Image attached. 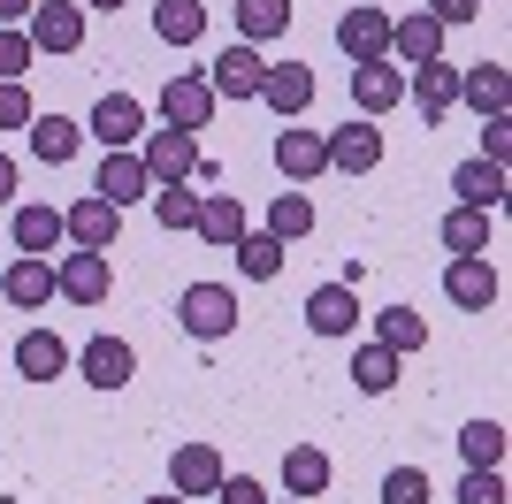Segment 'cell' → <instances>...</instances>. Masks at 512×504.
Instances as JSON below:
<instances>
[{"instance_id": "603a6c76", "label": "cell", "mask_w": 512, "mask_h": 504, "mask_svg": "<svg viewBox=\"0 0 512 504\" xmlns=\"http://www.w3.org/2000/svg\"><path fill=\"white\" fill-rule=\"evenodd\" d=\"M444 245H451V260H482V252L497 245V222L482 207H451L444 214Z\"/></svg>"}, {"instance_id": "5bb4252c", "label": "cell", "mask_w": 512, "mask_h": 504, "mask_svg": "<svg viewBox=\"0 0 512 504\" xmlns=\"http://www.w3.org/2000/svg\"><path fill=\"white\" fill-rule=\"evenodd\" d=\"M375 161H383V130L367 123V115H352L344 130H329V168H337V176H367Z\"/></svg>"}, {"instance_id": "52a82bcc", "label": "cell", "mask_w": 512, "mask_h": 504, "mask_svg": "<svg viewBox=\"0 0 512 504\" xmlns=\"http://www.w3.org/2000/svg\"><path fill=\"white\" fill-rule=\"evenodd\" d=\"M214 84L199 77V69H184V77H169L161 84V115H169V130H207L214 123Z\"/></svg>"}, {"instance_id": "2e32d148", "label": "cell", "mask_w": 512, "mask_h": 504, "mask_svg": "<svg viewBox=\"0 0 512 504\" xmlns=\"http://www.w3.org/2000/svg\"><path fill=\"white\" fill-rule=\"evenodd\" d=\"M222 474H230V466H222V451H214V443H184V451L169 459V489H176V497H214V489H222Z\"/></svg>"}, {"instance_id": "484cf974", "label": "cell", "mask_w": 512, "mask_h": 504, "mask_svg": "<svg viewBox=\"0 0 512 504\" xmlns=\"http://www.w3.org/2000/svg\"><path fill=\"white\" fill-rule=\"evenodd\" d=\"M62 207H16V252H31V260H54V245H62Z\"/></svg>"}, {"instance_id": "7402d4cb", "label": "cell", "mask_w": 512, "mask_h": 504, "mask_svg": "<svg viewBox=\"0 0 512 504\" xmlns=\"http://www.w3.org/2000/svg\"><path fill=\"white\" fill-rule=\"evenodd\" d=\"M0 298L8 306H54V260H8V275H0Z\"/></svg>"}, {"instance_id": "7a4b0ae2", "label": "cell", "mask_w": 512, "mask_h": 504, "mask_svg": "<svg viewBox=\"0 0 512 504\" xmlns=\"http://www.w3.org/2000/svg\"><path fill=\"white\" fill-rule=\"evenodd\" d=\"M115 291V260L107 252H62L54 260V298H69V306H100V298Z\"/></svg>"}, {"instance_id": "277c9868", "label": "cell", "mask_w": 512, "mask_h": 504, "mask_svg": "<svg viewBox=\"0 0 512 504\" xmlns=\"http://www.w3.org/2000/svg\"><path fill=\"white\" fill-rule=\"evenodd\" d=\"M23 39H31V54H77L85 46V8L77 0H39L31 23H23Z\"/></svg>"}, {"instance_id": "5b68a950", "label": "cell", "mask_w": 512, "mask_h": 504, "mask_svg": "<svg viewBox=\"0 0 512 504\" xmlns=\"http://www.w3.org/2000/svg\"><path fill=\"white\" fill-rule=\"evenodd\" d=\"M260 77H268V62H260V46H245V39H230L207 69L214 100H260Z\"/></svg>"}, {"instance_id": "9a60e30c", "label": "cell", "mask_w": 512, "mask_h": 504, "mask_svg": "<svg viewBox=\"0 0 512 504\" xmlns=\"http://www.w3.org/2000/svg\"><path fill=\"white\" fill-rule=\"evenodd\" d=\"M260 100L276 107L283 123H299L306 107H314V69H306V62H268V77H260Z\"/></svg>"}, {"instance_id": "3957f363", "label": "cell", "mask_w": 512, "mask_h": 504, "mask_svg": "<svg viewBox=\"0 0 512 504\" xmlns=\"http://www.w3.org/2000/svg\"><path fill=\"white\" fill-rule=\"evenodd\" d=\"M138 161H146L153 184H192V168H199V130H146V138H138Z\"/></svg>"}, {"instance_id": "7dc6e473", "label": "cell", "mask_w": 512, "mask_h": 504, "mask_svg": "<svg viewBox=\"0 0 512 504\" xmlns=\"http://www.w3.org/2000/svg\"><path fill=\"white\" fill-rule=\"evenodd\" d=\"M77 8H107V16H115V8H123V0H77Z\"/></svg>"}, {"instance_id": "74e56055", "label": "cell", "mask_w": 512, "mask_h": 504, "mask_svg": "<svg viewBox=\"0 0 512 504\" xmlns=\"http://www.w3.org/2000/svg\"><path fill=\"white\" fill-rule=\"evenodd\" d=\"M436 489H428V474L421 466H390L383 474V504H428Z\"/></svg>"}, {"instance_id": "e575fe53", "label": "cell", "mask_w": 512, "mask_h": 504, "mask_svg": "<svg viewBox=\"0 0 512 504\" xmlns=\"http://www.w3.org/2000/svg\"><path fill=\"white\" fill-rule=\"evenodd\" d=\"M306 230H314V199H306V191H283L276 207H268V237H276V245H299Z\"/></svg>"}, {"instance_id": "83f0119b", "label": "cell", "mask_w": 512, "mask_h": 504, "mask_svg": "<svg viewBox=\"0 0 512 504\" xmlns=\"http://www.w3.org/2000/svg\"><path fill=\"white\" fill-rule=\"evenodd\" d=\"M283 489H291V497H321V489H329V451L291 443V451H283Z\"/></svg>"}, {"instance_id": "e0dca14e", "label": "cell", "mask_w": 512, "mask_h": 504, "mask_svg": "<svg viewBox=\"0 0 512 504\" xmlns=\"http://www.w3.org/2000/svg\"><path fill=\"white\" fill-rule=\"evenodd\" d=\"M77 367V352H69L54 329H23L16 336V375L23 382H54V375H69Z\"/></svg>"}, {"instance_id": "4316f807", "label": "cell", "mask_w": 512, "mask_h": 504, "mask_svg": "<svg viewBox=\"0 0 512 504\" xmlns=\"http://www.w3.org/2000/svg\"><path fill=\"white\" fill-rule=\"evenodd\" d=\"M77 146H85V130L69 123V115H31V153H39L46 168L77 161Z\"/></svg>"}, {"instance_id": "d6a6232c", "label": "cell", "mask_w": 512, "mask_h": 504, "mask_svg": "<svg viewBox=\"0 0 512 504\" xmlns=\"http://www.w3.org/2000/svg\"><path fill=\"white\" fill-rule=\"evenodd\" d=\"M153 31L169 46H199V31H207V0H161L153 8Z\"/></svg>"}, {"instance_id": "4dcf8cb0", "label": "cell", "mask_w": 512, "mask_h": 504, "mask_svg": "<svg viewBox=\"0 0 512 504\" xmlns=\"http://www.w3.org/2000/svg\"><path fill=\"white\" fill-rule=\"evenodd\" d=\"M230 252H237V275H253V283H276V275H283V252H291V245H276L268 230H245Z\"/></svg>"}, {"instance_id": "ab89813d", "label": "cell", "mask_w": 512, "mask_h": 504, "mask_svg": "<svg viewBox=\"0 0 512 504\" xmlns=\"http://www.w3.org/2000/svg\"><path fill=\"white\" fill-rule=\"evenodd\" d=\"M459 504H505V474H497V466H467Z\"/></svg>"}, {"instance_id": "8d00e7d4", "label": "cell", "mask_w": 512, "mask_h": 504, "mask_svg": "<svg viewBox=\"0 0 512 504\" xmlns=\"http://www.w3.org/2000/svg\"><path fill=\"white\" fill-rule=\"evenodd\" d=\"M153 222H161V230H192V222H199V199L184 184H153Z\"/></svg>"}, {"instance_id": "ac0fdd59", "label": "cell", "mask_w": 512, "mask_h": 504, "mask_svg": "<svg viewBox=\"0 0 512 504\" xmlns=\"http://www.w3.org/2000/svg\"><path fill=\"white\" fill-rule=\"evenodd\" d=\"M276 168L291 176V184H314L321 168H329V138H321V130L283 123V130H276Z\"/></svg>"}, {"instance_id": "f1b7e54d", "label": "cell", "mask_w": 512, "mask_h": 504, "mask_svg": "<svg viewBox=\"0 0 512 504\" xmlns=\"http://www.w3.org/2000/svg\"><path fill=\"white\" fill-rule=\"evenodd\" d=\"M451 191H459V207L497 214V199H505V168H497V161H467L459 176H451Z\"/></svg>"}, {"instance_id": "d4e9b609", "label": "cell", "mask_w": 512, "mask_h": 504, "mask_svg": "<svg viewBox=\"0 0 512 504\" xmlns=\"http://www.w3.org/2000/svg\"><path fill=\"white\" fill-rule=\"evenodd\" d=\"M459 100H467L474 115H505V100H512L505 62H474V69H459Z\"/></svg>"}, {"instance_id": "cb8c5ba5", "label": "cell", "mask_w": 512, "mask_h": 504, "mask_svg": "<svg viewBox=\"0 0 512 504\" xmlns=\"http://www.w3.org/2000/svg\"><path fill=\"white\" fill-rule=\"evenodd\" d=\"M192 230L207 237V245L230 252L237 237H245V199H237V191H214V199H199V222H192Z\"/></svg>"}, {"instance_id": "30bf717a", "label": "cell", "mask_w": 512, "mask_h": 504, "mask_svg": "<svg viewBox=\"0 0 512 504\" xmlns=\"http://www.w3.org/2000/svg\"><path fill=\"white\" fill-rule=\"evenodd\" d=\"M398 100H406V69L398 62H352V107H360L367 123L390 115Z\"/></svg>"}, {"instance_id": "7bdbcfd3", "label": "cell", "mask_w": 512, "mask_h": 504, "mask_svg": "<svg viewBox=\"0 0 512 504\" xmlns=\"http://www.w3.org/2000/svg\"><path fill=\"white\" fill-rule=\"evenodd\" d=\"M214 504H268V489H260V482H245V474H222Z\"/></svg>"}, {"instance_id": "ba28073f", "label": "cell", "mask_w": 512, "mask_h": 504, "mask_svg": "<svg viewBox=\"0 0 512 504\" xmlns=\"http://www.w3.org/2000/svg\"><path fill=\"white\" fill-rule=\"evenodd\" d=\"M62 230H69V245H85V252H115L123 207H107L100 191H92V199H77V207H62Z\"/></svg>"}, {"instance_id": "6da1fadb", "label": "cell", "mask_w": 512, "mask_h": 504, "mask_svg": "<svg viewBox=\"0 0 512 504\" xmlns=\"http://www.w3.org/2000/svg\"><path fill=\"white\" fill-rule=\"evenodd\" d=\"M176 321L199 344H222V336H237V291L230 283H192V291L176 298Z\"/></svg>"}, {"instance_id": "836d02e7", "label": "cell", "mask_w": 512, "mask_h": 504, "mask_svg": "<svg viewBox=\"0 0 512 504\" xmlns=\"http://www.w3.org/2000/svg\"><path fill=\"white\" fill-rule=\"evenodd\" d=\"M352 382H360L367 398H383V390H398V352H383V344L367 336L360 352H352Z\"/></svg>"}, {"instance_id": "60d3db41", "label": "cell", "mask_w": 512, "mask_h": 504, "mask_svg": "<svg viewBox=\"0 0 512 504\" xmlns=\"http://www.w3.org/2000/svg\"><path fill=\"white\" fill-rule=\"evenodd\" d=\"M31 115H39L31 92H23V84H0V130H31Z\"/></svg>"}, {"instance_id": "44dd1931", "label": "cell", "mask_w": 512, "mask_h": 504, "mask_svg": "<svg viewBox=\"0 0 512 504\" xmlns=\"http://www.w3.org/2000/svg\"><path fill=\"white\" fill-rule=\"evenodd\" d=\"M306 329L314 336H352L360 329V291H352V283H321V291L306 298Z\"/></svg>"}, {"instance_id": "b9f144b4", "label": "cell", "mask_w": 512, "mask_h": 504, "mask_svg": "<svg viewBox=\"0 0 512 504\" xmlns=\"http://www.w3.org/2000/svg\"><path fill=\"white\" fill-rule=\"evenodd\" d=\"M505 153H512V115H482V161L505 168Z\"/></svg>"}, {"instance_id": "d590c367", "label": "cell", "mask_w": 512, "mask_h": 504, "mask_svg": "<svg viewBox=\"0 0 512 504\" xmlns=\"http://www.w3.org/2000/svg\"><path fill=\"white\" fill-rule=\"evenodd\" d=\"M459 459L467 466H505V428H497V420H467V428H459Z\"/></svg>"}, {"instance_id": "d6986e66", "label": "cell", "mask_w": 512, "mask_h": 504, "mask_svg": "<svg viewBox=\"0 0 512 504\" xmlns=\"http://www.w3.org/2000/svg\"><path fill=\"white\" fill-rule=\"evenodd\" d=\"M390 62L398 69H421V62H444V23L428 16H406V23H390Z\"/></svg>"}, {"instance_id": "f35d334b", "label": "cell", "mask_w": 512, "mask_h": 504, "mask_svg": "<svg viewBox=\"0 0 512 504\" xmlns=\"http://www.w3.org/2000/svg\"><path fill=\"white\" fill-rule=\"evenodd\" d=\"M31 62H39V54H31V39L0 23V84H23V69H31Z\"/></svg>"}, {"instance_id": "9c48e42d", "label": "cell", "mask_w": 512, "mask_h": 504, "mask_svg": "<svg viewBox=\"0 0 512 504\" xmlns=\"http://www.w3.org/2000/svg\"><path fill=\"white\" fill-rule=\"evenodd\" d=\"M92 191H100L107 207H138V199H153V176H146V161H138V146L107 153L100 176H92Z\"/></svg>"}, {"instance_id": "1f68e13d", "label": "cell", "mask_w": 512, "mask_h": 504, "mask_svg": "<svg viewBox=\"0 0 512 504\" xmlns=\"http://www.w3.org/2000/svg\"><path fill=\"white\" fill-rule=\"evenodd\" d=\"M375 344L406 359V352H421V344H428V321L413 314V306H383V314H375Z\"/></svg>"}, {"instance_id": "bcb514c9", "label": "cell", "mask_w": 512, "mask_h": 504, "mask_svg": "<svg viewBox=\"0 0 512 504\" xmlns=\"http://www.w3.org/2000/svg\"><path fill=\"white\" fill-rule=\"evenodd\" d=\"M8 199H16V161L0 153V207H8Z\"/></svg>"}, {"instance_id": "f6af8a7d", "label": "cell", "mask_w": 512, "mask_h": 504, "mask_svg": "<svg viewBox=\"0 0 512 504\" xmlns=\"http://www.w3.org/2000/svg\"><path fill=\"white\" fill-rule=\"evenodd\" d=\"M31 8H39V0H0V23L16 31V23H31Z\"/></svg>"}, {"instance_id": "681fc988", "label": "cell", "mask_w": 512, "mask_h": 504, "mask_svg": "<svg viewBox=\"0 0 512 504\" xmlns=\"http://www.w3.org/2000/svg\"><path fill=\"white\" fill-rule=\"evenodd\" d=\"M268 504H306V497H268Z\"/></svg>"}, {"instance_id": "ffe728a7", "label": "cell", "mask_w": 512, "mask_h": 504, "mask_svg": "<svg viewBox=\"0 0 512 504\" xmlns=\"http://www.w3.org/2000/svg\"><path fill=\"white\" fill-rule=\"evenodd\" d=\"M444 298L459 306V314H490L497 306V268L490 260H451L444 268Z\"/></svg>"}, {"instance_id": "7c38bea8", "label": "cell", "mask_w": 512, "mask_h": 504, "mask_svg": "<svg viewBox=\"0 0 512 504\" xmlns=\"http://www.w3.org/2000/svg\"><path fill=\"white\" fill-rule=\"evenodd\" d=\"M337 46L352 62H390V16L383 8H344L337 16Z\"/></svg>"}, {"instance_id": "c3c4849f", "label": "cell", "mask_w": 512, "mask_h": 504, "mask_svg": "<svg viewBox=\"0 0 512 504\" xmlns=\"http://www.w3.org/2000/svg\"><path fill=\"white\" fill-rule=\"evenodd\" d=\"M146 504H192V497H176V489H169V497H146Z\"/></svg>"}, {"instance_id": "ee69618b", "label": "cell", "mask_w": 512, "mask_h": 504, "mask_svg": "<svg viewBox=\"0 0 512 504\" xmlns=\"http://www.w3.org/2000/svg\"><path fill=\"white\" fill-rule=\"evenodd\" d=\"M428 16L451 31V23H474V16H482V0H428Z\"/></svg>"}, {"instance_id": "4fadbf2b", "label": "cell", "mask_w": 512, "mask_h": 504, "mask_svg": "<svg viewBox=\"0 0 512 504\" xmlns=\"http://www.w3.org/2000/svg\"><path fill=\"white\" fill-rule=\"evenodd\" d=\"M77 375H85L92 390H123V382L138 375V352H130L123 336H92L85 352H77Z\"/></svg>"}, {"instance_id": "f546056e", "label": "cell", "mask_w": 512, "mask_h": 504, "mask_svg": "<svg viewBox=\"0 0 512 504\" xmlns=\"http://www.w3.org/2000/svg\"><path fill=\"white\" fill-rule=\"evenodd\" d=\"M291 31V0H237V39L260 46V39H283Z\"/></svg>"}, {"instance_id": "8992f818", "label": "cell", "mask_w": 512, "mask_h": 504, "mask_svg": "<svg viewBox=\"0 0 512 504\" xmlns=\"http://www.w3.org/2000/svg\"><path fill=\"white\" fill-rule=\"evenodd\" d=\"M92 138H100L107 153H123L146 138V100L138 92H100V107H92Z\"/></svg>"}, {"instance_id": "8fae6325", "label": "cell", "mask_w": 512, "mask_h": 504, "mask_svg": "<svg viewBox=\"0 0 512 504\" xmlns=\"http://www.w3.org/2000/svg\"><path fill=\"white\" fill-rule=\"evenodd\" d=\"M406 100L421 107V123H444L451 107H459V69H451V62H421V69H406Z\"/></svg>"}]
</instances>
